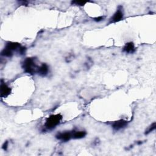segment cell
Here are the masks:
<instances>
[{
    "instance_id": "obj_10",
    "label": "cell",
    "mask_w": 156,
    "mask_h": 156,
    "mask_svg": "<svg viewBox=\"0 0 156 156\" xmlns=\"http://www.w3.org/2000/svg\"><path fill=\"white\" fill-rule=\"evenodd\" d=\"M87 133L85 131H73V138L74 139H80L85 136Z\"/></svg>"
},
{
    "instance_id": "obj_11",
    "label": "cell",
    "mask_w": 156,
    "mask_h": 156,
    "mask_svg": "<svg viewBox=\"0 0 156 156\" xmlns=\"http://www.w3.org/2000/svg\"><path fill=\"white\" fill-rule=\"evenodd\" d=\"M1 55L4 57H11L13 55V52L8 49L4 48L2 51H1Z\"/></svg>"
},
{
    "instance_id": "obj_2",
    "label": "cell",
    "mask_w": 156,
    "mask_h": 156,
    "mask_svg": "<svg viewBox=\"0 0 156 156\" xmlns=\"http://www.w3.org/2000/svg\"><path fill=\"white\" fill-rule=\"evenodd\" d=\"M23 68L26 73L29 74H34L37 72L38 67L35 64L34 58H26L23 62Z\"/></svg>"
},
{
    "instance_id": "obj_6",
    "label": "cell",
    "mask_w": 156,
    "mask_h": 156,
    "mask_svg": "<svg viewBox=\"0 0 156 156\" xmlns=\"http://www.w3.org/2000/svg\"><path fill=\"white\" fill-rule=\"evenodd\" d=\"M127 124H128V121L124 119H120L115 121L112 124V127L115 130H119L124 128L127 125Z\"/></svg>"
},
{
    "instance_id": "obj_1",
    "label": "cell",
    "mask_w": 156,
    "mask_h": 156,
    "mask_svg": "<svg viewBox=\"0 0 156 156\" xmlns=\"http://www.w3.org/2000/svg\"><path fill=\"white\" fill-rule=\"evenodd\" d=\"M62 119V116L60 114L52 115L46 119L44 126L47 129H53L60 122Z\"/></svg>"
},
{
    "instance_id": "obj_15",
    "label": "cell",
    "mask_w": 156,
    "mask_h": 156,
    "mask_svg": "<svg viewBox=\"0 0 156 156\" xmlns=\"http://www.w3.org/2000/svg\"><path fill=\"white\" fill-rule=\"evenodd\" d=\"M7 145H8V142L6 141L4 143V144L2 145V149H3L4 150H6L7 148Z\"/></svg>"
},
{
    "instance_id": "obj_13",
    "label": "cell",
    "mask_w": 156,
    "mask_h": 156,
    "mask_svg": "<svg viewBox=\"0 0 156 156\" xmlns=\"http://www.w3.org/2000/svg\"><path fill=\"white\" fill-rule=\"evenodd\" d=\"M87 2V1H73L71 2V4H75V5H77L82 6V5H85Z\"/></svg>"
},
{
    "instance_id": "obj_8",
    "label": "cell",
    "mask_w": 156,
    "mask_h": 156,
    "mask_svg": "<svg viewBox=\"0 0 156 156\" xmlns=\"http://www.w3.org/2000/svg\"><path fill=\"white\" fill-rule=\"evenodd\" d=\"M49 71V67L46 63H43L41 66L38 67L37 73L41 76H46Z\"/></svg>"
},
{
    "instance_id": "obj_5",
    "label": "cell",
    "mask_w": 156,
    "mask_h": 156,
    "mask_svg": "<svg viewBox=\"0 0 156 156\" xmlns=\"http://www.w3.org/2000/svg\"><path fill=\"white\" fill-rule=\"evenodd\" d=\"M11 93V88L4 82L1 81V96L5 98L8 96Z\"/></svg>"
},
{
    "instance_id": "obj_9",
    "label": "cell",
    "mask_w": 156,
    "mask_h": 156,
    "mask_svg": "<svg viewBox=\"0 0 156 156\" xmlns=\"http://www.w3.org/2000/svg\"><path fill=\"white\" fill-rule=\"evenodd\" d=\"M122 51L126 53L132 54L135 51V48L133 43L129 42L125 44Z\"/></svg>"
},
{
    "instance_id": "obj_4",
    "label": "cell",
    "mask_w": 156,
    "mask_h": 156,
    "mask_svg": "<svg viewBox=\"0 0 156 156\" xmlns=\"http://www.w3.org/2000/svg\"><path fill=\"white\" fill-rule=\"evenodd\" d=\"M123 12L122 10V8L121 9H118L116 12L113 14V15L112 16V17L110 18V23H116L118 22L119 21H121L122 18H123Z\"/></svg>"
},
{
    "instance_id": "obj_14",
    "label": "cell",
    "mask_w": 156,
    "mask_h": 156,
    "mask_svg": "<svg viewBox=\"0 0 156 156\" xmlns=\"http://www.w3.org/2000/svg\"><path fill=\"white\" fill-rule=\"evenodd\" d=\"M103 19H104V17H103V16H98V17H96V18H93V20H94L95 21H97V22L101 21H102Z\"/></svg>"
},
{
    "instance_id": "obj_7",
    "label": "cell",
    "mask_w": 156,
    "mask_h": 156,
    "mask_svg": "<svg viewBox=\"0 0 156 156\" xmlns=\"http://www.w3.org/2000/svg\"><path fill=\"white\" fill-rule=\"evenodd\" d=\"M21 45L16 42H8L7 43L5 48L8 49L13 52V51H18V52L21 48Z\"/></svg>"
},
{
    "instance_id": "obj_3",
    "label": "cell",
    "mask_w": 156,
    "mask_h": 156,
    "mask_svg": "<svg viewBox=\"0 0 156 156\" xmlns=\"http://www.w3.org/2000/svg\"><path fill=\"white\" fill-rule=\"evenodd\" d=\"M73 132L66 131L64 132H60L57 134L55 136L59 140L62 141H68L73 138Z\"/></svg>"
},
{
    "instance_id": "obj_12",
    "label": "cell",
    "mask_w": 156,
    "mask_h": 156,
    "mask_svg": "<svg viewBox=\"0 0 156 156\" xmlns=\"http://www.w3.org/2000/svg\"><path fill=\"white\" fill-rule=\"evenodd\" d=\"M155 128H156V123L154 122H153V123L149 126V127L147 129V130H146V132H145V134H146V135L149 134V133H151V132H152L153 130H154L155 129Z\"/></svg>"
}]
</instances>
